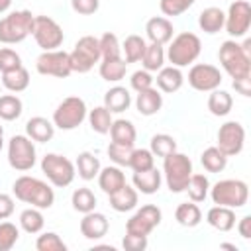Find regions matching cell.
<instances>
[{
  "instance_id": "1",
  "label": "cell",
  "mask_w": 251,
  "mask_h": 251,
  "mask_svg": "<svg viewBox=\"0 0 251 251\" xmlns=\"http://www.w3.org/2000/svg\"><path fill=\"white\" fill-rule=\"evenodd\" d=\"M12 190H14V196L20 202L31 204L33 208H39V210H47L55 202L53 188L45 180L35 178V176H29V175L18 176L14 180V184H12Z\"/></svg>"
},
{
  "instance_id": "2",
  "label": "cell",
  "mask_w": 251,
  "mask_h": 251,
  "mask_svg": "<svg viewBox=\"0 0 251 251\" xmlns=\"http://www.w3.org/2000/svg\"><path fill=\"white\" fill-rule=\"evenodd\" d=\"M218 59L224 67V71L231 78H245L251 76V55L241 47V43L227 39L220 45Z\"/></svg>"
},
{
  "instance_id": "3",
  "label": "cell",
  "mask_w": 251,
  "mask_h": 251,
  "mask_svg": "<svg viewBox=\"0 0 251 251\" xmlns=\"http://www.w3.org/2000/svg\"><path fill=\"white\" fill-rule=\"evenodd\" d=\"M192 173H194L192 161L184 153L173 151L167 157H163V175H165V182L171 192H175V194L184 192Z\"/></svg>"
},
{
  "instance_id": "4",
  "label": "cell",
  "mask_w": 251,
  "mask_h": 251,
  "mask_svg": "<svg viewBox=\"0 0 251 251\" xmlns=\"http://www.w3.org/2000/svg\"><path fill=\"white\" fill-rule=\"evenodd\" d=\"M212 202L218 206H227V208H243L249 200V186L245 180L239 178H224L218 180L214 186H210Z\"/></svg>"
},
{
  "instance_id": "5",
  "label": "cell",
  "mask_w": 251,
  "mask_h": 251,
  "mask_svg": "<svg viewBox=\"0 0 251 251\" xmlns=\"http://www.w3.org/2000/svg\"><path fill=\"white\" fill-rule=\"evenodd\" d=\"M169 43L171 45L167 51V59L173 63V67H178V69L188 67L200 57L202 43H200V37L192 31H182L175 35Z\"/></svg>"
},
{
  "instance_id": "6",
  "label": "cell",
  "mask_w": 251,
  "mask_h": 251,
  "mask_svg": "<svg viewBox=\"0 0 251 251\" xmlns=\"http://www.w3.org/2000/svg\"><path fill=\"white\" fill-rule=\"evenodd\" d=\"M33 14L29 10H16L10 12L6 18L0 20V43L16 45L22 43L33 29Z\"/></svg>"
},
{
  "instance_id": "7",
  "label": "cell",
  "mask_w": 251,
  "mask_h": 251,
  "mask_svg": "<svg viewBox=\"0 0 251 251\" xmlns=\"http://www.w3.org/2000/svg\"><path fill=\"white\" fill-rule=\"evenodd\" d=\"M86 102L80 96H67L53 112V124L55 127L63 131L76 129L84 120H86Z\"/></svg>"
},
{
  "instance_id": "8",
  "label": "cell",
  "mask_w": 251,
  "mask_h": 251,
  "mask_svg": "<svg viewBox=\"0 0 251 251\" xmlns=\"http://www.w3.org/2000/svg\"><path fill=\"white\" fill-rule=\"evenodd\" d=\"M41 171L47 176V180L57 188L69 186L76 175L75 163L71 159H67L65 155H59V153H47L41 159Z\"/></svg>"
},
{
  "instance_id": "9",
  "label": "cell",
  "mask_w": 251,
  "mask_h": 251,
  "mask_svg": "<svg viewBox=\"0 0 251 251\" xmlns=\"http://www.w3.org/2000/svg\"><path fill=\"white\" fill-rule=\"evenodd\" d=\"M71 69L73 73H88L96 63L102 61L100 55V43L94 35H84L75 43V49L69 53Z\"/></svg>"
},
{
  "instance_id": "10",
  "label": "cell",
  "mask_w": 251,
  "mask_h": 251,
  "mask_svg": "<svg viewBox=\"0 0 251 251\" xmlns=\"http://www.w3.org/2000/svg\"><path fill=\"white\" fill-rule=\"evenodd\" d=\"M37 161L35 155V145L27 135H14L8 141V163L12 169L25 173L29 169H33Z\"/></svg>"
},
{
  "instance_id": "11",
  "label": "cell",
  "mask_w": 251,
  "mask_h": 251,
  "mask_svg": "<svg viewBox=\"0 0 251 251\" xmlns=\"http://www.w3.org/2000/svg\"><path fill=\"white\" fill-rule=\"evenodd\" d=\"M31 35L35 39V43L43 49V51H53L57 47L63 45L65 33L63 27L49 16H35L33 18V29Z\"/></svg>"
},
{
  "instance_id": "12",
  "label": "cell",
  "mask_w": 251,
  "mask_h": 251,
  "mask_svg": "<svg viewBox=\"0 0 251 251\" xmlns=\"http://www.w3.org/2000/svg\"><path fill=\"white\" fill-rule=\"evenodd\" d=\"M35 69L43 76H55V78H67L73 69H71V59L67 51H43L35 59Z\"/></svg>"
},
{
  "instance_id": "13",
  "label": "cell",
  "mask_w": 251,
  "mask_h": 251,
  "mask_svg": "<svg viewBox=\"0 0 251 251\" xmlns=\"http://www.w3.org/2000/svg\"><path fill=\"white\" fill-rule=\"evenodd\" d=\"M226 31L231 37H243L247 35L251 27V4L247 0H235L229 4L227 14H226Z\"/></svg>"
},
{
  "instance_id": "14",
  "label": "cell",
  "mask_w": 251,
  "mask_h": 251,
  "mask_svg": "<svg viewBox=\"0 0 251 251\" xmlns=\"http://www.w3.org/2000/svg\"><path fill=\"white\" fill-rule=\"evenodd\" d=\"M245 145V127L239 122H226L218 129V149L226 157L239 155Z\"/></svg>"
},
{
  "instance_id": "15",
  "label": "cell",
  "mask_w": 251,
  "mask_h": 251,
  "mask_svg": "<svg viewBox=\"0 0 251 251\" xmlns=\"http://www.w3.org/2000/svg\"><path fill=\"white\" fill-rule=\"evenodd\" d=\"M161 210L155 204H145L141 206L126 224V233H135V235H149L159 224H161Z\"/></svg>"
},
{
  "instance_id": "16",
  "label": "cell",
  "mask_w": 251,
  "mask_h": 251,
  "mask_svg": "<svg viewBox=\"0 0 251 251\" xmlns=\"http://www.w3.org/2000/svg\"><path fill=\"white\" fill-rule=\"evenodd\" d=\"M222 80L224 78H222L220 69L214 65H208V63L192 65V69L188 71V84L198 92H212V90L220 88Z\"/></svg>"
},
{
  "instance_id": "17",
  "label": "cell",
  "mask_w": 251,
  "mask_h": 251,
  "mask_svg": "<svg viewBox=\"0 0 251 251\" xmlns=\"http://www.w3.org/2000/svg\"><path fill=\"white\" fill-rule=\"evenodd\" d=\"M145 33H147V39L151 43H157V45H165L173 39V24L169 18L165 16H155L151 20H147L145 24Z\"/></svg>"
},
{
  "instance_id": "18",
  "label": "cell",
  "mask_w": 251,
  "mask_h": 251,
  "mask_svg": "<svg viewBox=\"0 0 251 251\" xmlns=\"http://www.w3.org/2000/svg\"><path fill=\"white\" fill-rule=\"evenodd\" d=\"M108 218L102 212H86L84 218L80 220V233L86 239H100L108 233Z\"/></svg>"
},
{
  "instance_id": "19",
  "label": "cell",
  "mask_w": 251,
  "mask_h": 251,
  "mask_svg": "<svg viewBox=\"0 0 251 251\" xmlns=\"http://www.w3.org/2000/svg\"><path fill=\"white\" fill-rule=\"evenodd\" d=\"M25 135L31 141H39V143H47L53 139L55 135V124L49 122L43 116H33L27 120L25 124Z\"/></svg>"
},
{
  "instance_id": "20",
  "label": "cell",
  "mask_w": 251,
  "mask_h": 251,
  "mask_svg": "<svg viewBox=\"0 0 251 251\" xmlns=\"http://www.w3.org/2000/svg\"><path fill=\"white\" fill-rule=\"evenodd\" d=\"M135 108L141 116H155L163 108V94L153 86L147 90H141V92H137Z\"/></svg>"
},
{
  "instance_id": "21",
  "label": "cell",
  "mask_w": 251,
  "mask_h": 251,
  "mask_svg": "<svg viewBox=\"0 0 251 251\" xmlns=\"http://www.w3.org/2000/svg\"><path fill=\"white\" fill-rule=\"evenodd\" d=\"M224 24H226V12L222 8H216V6H210V8H204L198 16V25L204 33H218L224 29Z\"/></svg>"
},
{
  "instance_id": "22",
  "label": "cell",
  "mask_w": 251,
  "mask_h": 251,
  "mask_svg": "<svg viewBox=\"0 0 251 251\" xmlns=\"http://www.w3.org/2000/svg\"><path fill=\"white\" fill-rule=\"evenodd\" d=\"M110 196V206L116 210V212H129L137 206V200H139V194L135 190V186H129L127 182L118 188L116 192L108 194Z\"/></svg>"
},
{
  "instance_id": "23",
  "label": "cell",
  "mask_w": 251,
  "mask_h": 251,
  "mask_svg": "<svg viewBox=\"0 0 251 251\" xmlns=\"http://www.w3.org/2000/svg\"><path fill=\"white\" fill-rule=\"evenodd\" d=\"M206 222H208L214 229H218V231H229V229H233V226H235V212H233V208L218 206V204H216L214 208L208 210Z\"/></svg>"
},
{
  "instance_id": "24",
  "label": "cell",
  "mask_w": 251,
  "mask_h": 251,
  "mask_svg": "<svg viewBox=\"0 0 251 251\" xmlns=\"http://www.w3.org/2000/svg\"><path fill=\"white\" fill-rule=\"evenodd\" d=\"M133 186L135 190H139L141 194H155L159 188H161V182H163V175L153 167L149 171H139V173H133Z\"/></svg>"
},
{
  "instance_id": "25",
  "label": "cell",
  "mask_w": 251,
  "mask_h": 251,
  "mask_svg": "<svg viewBox=\"0 0 251 251\" xmlns=\"http://www.w3.org/2000/svg\"><path fill=\"white\" fill-rule=\"evenodd\" d=\"M124 184H126V175L122 173V169L118 165L100 169V173H98V186L102 188V192L112 194L118 188H122Z\"/></svg>"
},
{
  "instance_id": "26",
  "label": "cell",
  "mask_w": 251,
  "mask_h": 251,
  "mask_svg": "<svg viewBox=\"0 0 251 251\" xmlns=\"http://www.w3.org/2000/svg\"><path fill=\"white\" fill-rule=\"evenodd\" d=\"M153 80H157V86L163 92H176V90H180V86L184 82V76H182V71L178 67L171 65V67L159 69L157 78H153Z\"/></svg>"
},
{
  "instance_id": "27",
  "label": "cell",
  "mask_w": 251,
  "mask_h": 251,
  "mask_svg": "<svg viewBox=\"0 0 251 251\" xmlns=\"http://www.w3.org/2000/svg\"><path fill=\"white\" fill-rule=\"evenodd\" d=\"M131 104V94L127 88L124 86H112L110 90H106L104 94V106L112 112V114H120L126 112Z\"/></svg>"
},
{
  "instance_id": "28",
  "label": "cell",
  "mask_w": 251,
  "mask_h": 251,
  "mask_svg": "<svg viewBox=\"0 0 251 251\" xmlns=\"http://www.w3.org/2000/svg\"><path fill=\"white\" fill-rule=\"evenodd\" d=\"M108 133H110V137H112L114 143H122V145H133L135 139H137V131H135L133 122L124 120V118L114 120Z\"/></svg>"
},
{
  "instance_id": "29",
  "label": "cell",
  "mask_w": 251,
  "mask_h": 251,
  "mask_svg": "<svg viewBox=\"0 0 251 251\" xmlns=\"http://www.w3.org/2000/svg\"><path fill=\"white\" fill-rule=\"evenodd\" d=\"M2 86L8 88L10 92H24L27 86H29V73L27 69L22 65L18 69H12V71H6L2 73Z\"/></svg>"
},
{
  "instance_id": "30",
  "label": "cell",
  "mask_w": 251,
  "mask_h": 251,
  "mask_svg": "<svg viewBox=\"0 0 251 251\" xmlns=\"http://www.w3.org/2000/svg\"><path fill=\"white\" fill-rule=\"evenodd\" d=\"M75 169H76V173H78V176H80L82 180H92L94 176H98V173H100L102 167H100V161H98V157H96L94 153L82 151V153H78V157H76Z\"/></svg>"
},
{
  "instance_id": "31",
  "label": "cell",
  "mask_w": 251,
  "mask_h": 251,
  "mask_svg": "<svg viewBox=\"0 0 251 251\" xmlns=\"http://www.w3.org/2000/svg\"><path fill=\"white\" fill-rule=\"evenodd\" d=\"M231 108H233V98H231L229 92L220 90V88L210 92V96H208V110H210L212 116H218V118L227 116L231 112Z\"/></svg>"
},
{
  "instance_id": "32",
  "label": "cell",
  "mask_w": 251,
  "mask_h": 251,
  "mask_svg": "<svg viewBox=\"0 0 251 251\" xmlns=\"http://www.w3.org/2000/svg\"><path fill=\"white\" fill-rule=\"evenodd\" d=\"M175 218H176V222H178L180 226H184V227H196V226L202 222V212H200L198 204L190 200V202H182V204L176 206Z\"/></svg>"
},
{
  "instance_id": "33",
  "label": "cell",
  "mask_w": 251,
  "mask_h": 251,
  "mask_svg": "<svg viewBox=\"0 0 251 251\" xmlns=\"http://www.w3.org/2000/svg\"><path fill=\"white\" fill-rule=\"evenodd\" d=\"M86 118H88V124L92 127V131H96L100 135H106L110 131V127H112V122H114L112 120V112L106 106H96L94 110H90L86 114Z\"/></svg>"
},
{
  "instance_id": "34",
  "label": "cell",
  "mask_w": 251,
  "mask_h": 251,
  "mask_svg": "<svg viewBox=\"0 0 251 251\" xmlns=\"http://www.w3.org/2000/svg\"><path fill=\"white\" fill-rule=\"evenodd\" d=\"M145 47H147V43H145V39L141 35H137V33L127 35L126 41H124V45H122L124 61L126 63H137V61H141V57L145 53Z\"/></svg>"
},
{
  "instance_id": "35",
  "label": "cell",
  "mask_w": 251,
  "mask_h": 251,
  "mask_svg": "<svg viewBox=\"0 0 251 251\" xmlns=\"http://www.w3.org/2000/svg\"><path fill=\"white\" fill-rule=\"evenodd\" d=\"M100 76L108 82H120L126 76L127 71V63L120 57V59H106L100 63Z\"/></svg>"
},
{
  "instance_id": "36",
  "label": "cell",
  "mask_w": 251,
  "mask_h": 251,
  "mask_svg": "<svg viewBox=\"0 0 251 251\" xmlns=\"http://www.w3.org/2000/svg\"><path fill=\"white\" fill-rule=\"evenodd\" d=\"M186 192H188V198L192 200V202H204L206 200V196H208V192H210V180H208V176L206 175H196V173H192L190 175V180H188V184H186V188H184Z\"/></svg>"
},
{
  "instance_id": "37",
  "label": "cell",
  "mask_w": 251,
  "mask_h": 251,
  "mask_svg": "<svg viewBox=\"0 0 251 251\" xmlns=\"http://www.w3.org/2000/svg\"><path fill=\"white\" fill-rule=\"evenodd\" d=\"M200 163L208 173H222L227 165V157L214 145V147L204 149V153L200 155Z\"/></svg>"
},
{
  "instance_id": "38",
  "label": "cell",
  "mask_w": 251,
  "mask_h": 251,
  "mask_svg": "<svg viewBox=\"0 0 251 251\" xmlns=\"http://www.w3.org/2000/svg\"><path fill=\"white\" fill-rule=\"evenodd\" d=\"M24 104L16 94H2L0 96V120L14 122L22 116Z\"/></svg>"
},
{
  "instance_id": "39",
  "label": "cell",
  "mask_w": 251,
  "mask_h": 251,
  "mask_svg": "<svg viewBox=\"0 0 251 251\" xmlns=\"http://www.w3.org/2000/svg\"><path fill=\"white\" fill-rule=\"evenodd\" d=\"M141 63H143V69L149 71V73H157L159 69H163L165 65V49L163 45H157V43H149L145 47V53L141 57Z\"/></svg>"
},
{
  "instance_id": "40",
  "label": "cell",
  "mask_w": 251,
  "mask_h": 251,
  "mask_svg": "<svg viewBox=\"0 0 251 251\" xmlns=\"http://www.w3.org/2000/svg\"><path fill=\"white\" fill-rule=\"evenodd\" d=\"M20 226L25 233H39L45 226V220H43V214L39 208H25L22 214H20Z\"/></svg>"
},
{
  "instance_id": "41",
  "label": "cell",
  "mask_w": 251,
  "mask_h": 251,
  "mask_svg": "<svg viewBox=\"0 0 251 251\" xmlns=\"http://www.w3.org/2000/svg\"><path fill=\"white\" fill-rule=\"evenodd\" d=\"M71 204H73V208H75L76 212L86 214V212H92V210L96 208V196H94V192H92L90 188L82 186V188H76V190L73 192Z\"/></svg>"
},
{
  "instance_id": "42",
  "label": "cell",
  "mask_w": 251,
  "mask_h": 251,
  "mask_svg": "<svg viewBox=\"0 0 251 251\" xmlns=\"http://www.w3.org/2000/svg\"><path fill=\"white\" fill-rule=\"evenodd\" d=\"M98 43H100L102 61H106V59H120V57H122V45H120L116 33L106 31V33L98 39Z\"/></svg>"
},
{
  "instance_id": "43",
  "label": "cell",
  "mask_w": 251,
  "mask_h": 251,
  "mask_svg": "<svg viewBox=\"0 0 251 251\" xmlns=\"http://www.w3.org/2000/svg\"><path fill=\"white\" fill-rule=\"evenodd\" d=\"M151 153L157 155V157H167L169 153L176 151V141L173 135L169 133H155L151 137V145H149Z\"/></svg>"
},
{
  "instance_id": "44",
  "label": "cell",
  "mask_w": 251,
  "mask_h": 251,
  "mask_svg": "<svg viewBox=\"0 0 251 251\" xmlns=\"http://www.w3.org/2000/svg\"><path fill=\"white\" fill-rule=\"evenodd\" d=\"M153 167H155V155L151 153V149H133L129 157V169H133V173L149 171Z\"/></svg>"
},
{
  "instance_id": "45",
  "label": "cell",
  "mask_w": 251,
  "mask_h": 251,
  "mask_svg": "<svg viewBox=\"0 0 251 251\" xmlns=\"http://www.w3.org/2000/svg\"><path fill=\"white\" fill-rule=\"evenodd\" d=\"M108 157L112 163H116L118 167H129V157L133 153V145H122V143H110L106 149Z\"/></svg>"
},
{
  "instance_id": "46",
  "label": "cell",
  "mask_w": 251,
  "mask_h": 251,
  "mask_svg": "<svg viewBox=\"0 0 251 251\" xmlns=\"http://www.w3.org/2000/svg\"><path fill=\"white\" fill-rule=\"evenodd\" d=\"M35 249L37 251H67V243L55 231H45L37 237Z\"/></svg>"
},
{
  "instance_id": "47",
  "label": "cell",
  "mask_w": 251,
  "mask_h": 251,
  "mask_svg": "<svg viewBox=\"0 0 251 251\" xmlns=\"http://www.w3.org/2000/svg\"><path fill=\"white\" fill-rule=\"evenodd\" d=\"M20 239V229L12 222H0V251H10Z\"/></svg>"
},
{
  "instance_id": "48",
  "label": "cell",
  "mask_w": 251,
  "mask_h": 251,
  "mask_svg": "<svg viewBox=\"0 0 251 251\" xmlns=\"http://www.w3.org/2000/svg\"><path fill=\"white\" fill-rule=\"evenodd\" d=\"M196 0H161L159 2V8H161V12L165 14V16H180V14H184L192 4H194Z\"/></svg>"
},
{
  "instance_id": "49",
  "label": "cell",
  "mask_w": 251,
  "mask_h": 251,
  "mask_svg": "<svg viewBox=\"0 0 251 251\" xmlns=\"http://www.w3.org/2000/svg\"><path fill=\"white\" fill-rule=\"evenodd\" d=\"M18 67H22V57L10 47H2L0 49V73L12 71Z\"/></svg>"
},
{
  "instance_id": "50",
  "label": "cell",
  "mask_w": 251,
  "mask_h": 251,
  "mask_svg": "<svg viewBox=\"0 0 251 251\" xmlns=\"http://www.w3.org/2000/svg\"><path fill=\"white\" fill-rule=\"evenodd\" d=\"M129 84H131V88H133L135 92H141V90H147V88L153 86V76H151L149 71L141 69V71H135V73L131 75Z\"/></svg>"
},
{
  "instance_id": "51",
  "label": "cell",
  "mask_w": 251,
  "mask_h": 251,
  "mask_svg": "<svg viewBox=\"0 0 251 251\" xmlns=\"http://www.w3.org/2000/svg\"><path fill=\"white\" fill-rule=\"evenodd\" d=\"M122 247L126 251H143V249H147V235L126 233L122 239Z\"/></svg>"
},
{
  "instance_id": "52",
  "label": "cell",
  "mask_w": 251,
  "mask_h": 251,
  "mask_svg": "<svg viewBox=\"0 0 251 251\" xmlns=\"http://www.w3.org/2000/svg\"><path fill=\"white\" fill-rule=\"evenodd\" d=\"M71 8L80 16H90L98 12L100 0H71Z\"/></svg>"
},
{
  "instance_id": "53",
  "label": "cell",
  "mask_w": 251,
  "mask_h": 251,
  "mask_svg": "<svg viewBox=\"0 0 251 251\" xmlns=\"http://www.w3.org/2000/svg\"><path fill=\"white\" fill-rule=\"evenodd\" d=\"M14 214V198L6 192H0V220H6Z\"/></svg>"
},
{
  "instance_id": "54",
  "label": "cell",
  "mask_w": 251,
  "mask_h": 251,
  "mask_svg": "<svg viewBox=\"0 0 251 251\" xmlns=\"http://www.w3.org/2000/svg\"><path fill=\"white\" fill-rule=\"evenodd\" d=\"M233 88H235V92L237 94H241V96H251V76H245V78H233Z\"/></svg>"
},
{
  "instance_id": "55",
  "label": "cell",
  "mask_w": 251,
  "mask_h": 251,
  "mask_svg": "<svg viewBox=\"0 0 251 251\" xmlns=\"http://www.w3.org/2000/svg\"><path fill=\"white\" fill-rule=\"evenodd\" d=\"M237 231L243 239H251V216H243L237 224Z\"/></svg>"
},
{
  "instance_id": "56",
  "label": "cell",
  "mask_w": 251,
  "mask_h": 251,
  "mask_svg": "<svg viewBox=\"0 0 251 251\" xmlns=\"http://www.w3.org/2000/svg\"><path fill=\"white\" fill-rule=\"evenodd\" d=\"M10 6H12V0H0V14L6 12Z\"/></svg>"
},
{
  "instance_id": "57",
  "label": "cell",
  "mask_w": 251,
  "mask_h": 251,
  "mask_svg": "<svg viewBox=\"0 0 251 251\" xmlns=\"http://www.w3.org/2000/svg\"><path fill=\"white\" fill-rule=\"evenodd\" d=\"M220 249H231V251H239V249H237V245H233V243H220Z\"/></svg>"
},
{
  "instance_id": "58",
  "label": "cell",
  "mask_w": 251,
  "mask_h": 251,
  "mask_svg": "<svg viewBox=\"0 0 251 251\" xmlns=\"http://www.w3.org/2000/svg\"><path fill=\"white\" fill-rule=\"evenodd\" d=\"M2 147H4V127L0 126V151H2Z\"/></svg>"
},
{
  "instance_id": "59",
  "label": "cell",
  "mask_w": 251,
  "mask_h": 251,
  "mask_svg": "<svg viewBox=\"0 0 251 251\" xmlns=\"http://www.w3.org/2000/svg\"><path fill=\"white\" fill-rule=\"evenodd\" d=\"M0 88H2V82H0Z\"/></svg>"
}]
</instances>
